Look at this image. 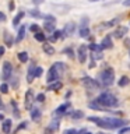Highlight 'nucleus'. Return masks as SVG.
<instances>
[{
  "mask_svg": "<svg viewBox=\"0 0 130 134\" xmlns=\"http://www.w3.org/2000/svg\"><path fill=\"white\" fill-rule=\"evenodd\" d=\"M24 35H25V27L23 25V27H20V29H18V35H17V38H15V42H17V43L23 41Z\"/></svg>",
  "mask_w": 130,
  "mask_h": 134,
  "instance_id": "obj_21",
  "label": "nucleus"
},
{
  "mask_svg": "<svg viewBox=\"0 0 130 134\" xmlns=\"http://www.w3.org/2000/svg\"><path fill=\"white\" fill-rule=\"evenodd\" d=\"M59 129V121H52V124H50L49 129H46V131H52V130H57Z\"/></svg>",
  "mask_w": 130,
  "mask_h": 134,
  "instance_id": "obj_32",
  "label": "nucleus"
},
{
  "mask_svg": "<svg viewBox=\"0 0 130 134\" xmlns=\"http://www.w3.org/2000/svg\"><path fill=\"white\" fill-rule=\"evenodd\" d=\"M88 35H90V28H88L87 25H81V27H80V36L87 38Z\"/></svg>",
  "mask_w": 130,
  "mask_h": 134,
  "instance_id": "obj_19",
  "label": "nucleus"
},
{
  "mask_svg": "<svg viewBox=\"0 0 130 134\" xmlns=\"http://www.w3.org/2000/svg\"><path fill=\"white\" fill-rule=\"evenodd\" d=\"M63 52H64L66 54H69V57H73L74 56V52H73V49H71V48H66Z\"/></svg>",
  "mask_w": 130,
  "mask_h": 134,
  "instance_id": "obj_35",
  "label": "nucleus"
},
{
  "mask_svg": "<svg viewBox=\"0 0 130 134\" xmlns=\"http://www.w3.org/2000/svg\"><path fill=\"white\" fill-rule=\"evenodd\" d=\"M70 116H71V119H81V117H84V113L81 110H74Z\"/></svg>",
  "mask_w": 130,
  "mask_h": 134,
  "instance_id": "obj_27",
  "label": "nucleus"
},
{
  "mask_svg": "<svg viewBox=\"0 0 130 134\" xmlns=\"http://www.w3.org/2000/svg\"><path fill=\"white\" fill-rule=\"evenodd\" d=\"M74 24L73 23H70V24H67L66 27H64V29H63V34H66V35H71V34H74Z\"/></svg>",
  "mask_w": 130,
  "mask_h": 134,
  "instance_id": "obj_17",
  "label": "nucleus"
},
{
  "mask_svg": "<svg viewBox=\"0 0 130 134\" xmlns=\"http://www.w3.org/2000/svg\"><path fill=\"white\" fill-rule=\"evenodd\" d=\"M4 39H6V45L7 46H13V42H14V41H13V38H11V35L8 32L4 34Z\"/></svg>",
  "mask_w": 130,
  "mask_h": 134,
  "instance_id": "obj_28",
  "label": "nucleus"
},
{
  "mask_svg": "<svg viewBox=\"0 0 130 134\" xmlns=\"http://www.w3.org/2000/svg\"><path fill=\"white\" fill-rule=\"evenodd\" d=\"M3 119H4V116L2 115V113H0V120H3Z\"/></svg>",
  "mask_w": 130,
  "mask_h": 134,
  "instance_id": "obj_48",
  "label": "nucleus"
},
{
  "mask_svg": "<svg viewBox=\"0 0 130 134\" xmlns=\"http://www.w3.org/2000/svg\"><path fill=\"white\" fill-rule=\"evenodd\" d=\"M57 78H59V73L56 71V69L52 66L49 69V71H48V75H46V81H48V84H49V82H52V81H56Z\"/></svg>",
  "mask_w": 130,
  "mask_h": 134,
  "instance_id": "obj_8",
  "label": "nucleus"
},
{
  "mask_svg": "<svg viewBox=\"0 0 130 134\" xmlns=\"http://www.w3.org/2000/svg\"><path fill=\"white\" fill-rule=\"evenodd\" d=\"M126 34H127V27H123V25H120V27H117L115 29V32H113V36L116 38V39H120V38H123Z\"/></svg>",
  "mask_w": 130,
  "mask_h": 134,
  "instance_id": "obj_9",
  "label": "nucleus"
},
{
  "mask_svg": "<svg viewBox=\"0 0 130 134\" xmlns=\"http://www.w3.org/2000/svg\"><path fill=\"white\" fill-rule=\"evenodd\" d=\"M42 49H44V52L48 54V56H53V54H55V48H53L52 45L45 43L44 46H42Z\"/></svg>",
  "mask_w": 130,
  "mask_h": 134,
  "instance_id": "obj_16",
  "label": "nucleus"
},
{
  "mask_svg": "<svg viewBox=\"0 0 130 134\" xmlns=\"http://www.w3.org/2000/svg\"><path fill=\"white\" fill-rule=\"evenodd\" d=\"M35 100H38V102H44V100H45V94H38Z\"/></svg>",
  "mask_w": 130,
  "mask_h": 134,
  "instance_id": "obj_36",
  "label": "nucleus"
},
{
  "mask_svg": "<svg viewBox=\"0 0 130 134\" xmlns=\"http://www.w3.org/2000/svg\"><path fill=\"white\" fill-rule=\"evenodd\" d=\"M95 100L104 108H116V106H119V100H117V98L115 95H112L111 92H102Z\"/></svg>",
  "mask_w": 130,
  "mask_h": 134,
  "instance_id": "obj_2",
  "label": "nucleus"
},
{
  "mask_svg": "<svg viewBox=\"0 0 130 134\" xmlns=\"http://www.w3.org/2000/svg\"><path fill=\"white\" fill-rule=\"evenodd\" d=\"M29 29H31L32 32H36V31H39V27H38L36 24H32L31 27H29Z\"/></svg>",
  "mask_w": 130,
  "mask_h": 134,
  "instance_id": "obj_38",
  "label": "nucleus"
},
{
  "mask_svg": "<svg viewBox=\"0 0 130 134\" xmlns=\"http://www.w3.org/2000/svg\"><path fill=\"white\" fill-rule=\"evenodd\" d=\"M92 67H95V62H94V60H92V59H91V63H90V69H92Z\"/></svg>",
  "mask_w": 130,
  "mask_h": 134,
  "instance_id": "obj_46",
  "label": "nucleus"
},
{
  "mask_svg": "<svg viewBox=\"0 0 130 134\" xmlns=\"http://www.w3.org/2000/svg\"><path fill=\"white\" fill-rule=\"evenodd\" d=\"M119 133H122V134H123V133H130V127H124V129H120V130H119Z\"/></svg>",
  "mask_w": 130,
  "mask_h": 134,
  "instance_id": "obj_39",
  "label": "nucleus"
},
{
  "mask_svg": "<svg viewBox=\"0 0 130 134\" xmlns=\"http://www.w3.org/2000/svg\"><path fill=\"white\" fill-rule=\"evenodd\" d=\"M42 119V113L39 109H32L31 110V120L32 121H39Z\"/></svg>",
  "mask_w": 130,
  "mask_h": 134,
  "instance_id": "obj_13",
  "label": "nucleus"
},
{
  "mask_svg": "<svg viewBox=\"0 0 130 134\" xmlns=\"http://www.w3.org/2000/svg\"><path fill=\"white\" fill-rule=\"evenodd\" d=\"M53 67L56 69V71L59 73V75H60V73H63V71L66 70V64H64V63H62V62H56V63L53 64Z\"/></svg>",
  "mask_w": 130,
  "mask_h": 134,
  "instance_id": "obj_18",
  "label": "nucleus"
},
{
  "mask_svg": "<svg viewBox=\"0 0 130 134\" xmlns=\"http://www.w3.org/2000/svg\"><path fill=\"white\" fill-rule=\"evenodd\" d=\"M64 133H66V134H69V133H77V130H74V129H69V130H66Z\"/></svg>",
  "mask_w": 130,
  "mask_h": 134,
  "instance_id": "obj_43",
  "label": "nucleus"
},
{
  "mask_svg": "<svg viewBox=\"0 0 130 134\" xmlns=\"http://www.w3.org/2000/svg\"><path fill=\"white\" fill-rule=\"evenodd\" d=\"M4 52H6V49H4L3 46H0V57H2L3 54H4Z\"/></svg>",
  "mask_w": 130,
  "mask_h": 134,
  "instance_id": "obj_44",
  "label": "nucleus"
},
{
  "mask_svg": "<svg viewBox=\"0 0 130 134\" xmlns=\"http://www.w3.org/2000/svg\"><path fill=\"white\" fill-rule=\"evenodd\" d=\"M11 123L13 121L10 119H3V123H2V130L3 133H10L11 130Z\"/></svg>",
  "mask_w": 130,
  "mask_h": 134,
  "instance_id": "obj_14",
  "label": "nucleus"
},
{
  "mask_svg": "<svg viewBox=\"0 0 130 134\" xmlns=\"http://www.w3.org/2000/svg\"><path fill=\"white\" fill-rule=\"evenodd\" d=\"M90 121L98 126V127H104L108 130H113V129H119L122 126L127 124V121L123 119H117V117H96V116H90L88 117Z\"/></svg>",
  "mask_w": 130,
  "mask_h": 134,
  "instance_id": "obj_1",
  "label": "nucleus"
},
{
  "mask_svg": "<svg viewBox=\"0 0 130 134\" xmlns=\"http://www.w3.org/2000/svg\"><path fill=\"white\" fill-rule=\"evenodd\" d=\"M23 129H27V121H23V123L17 127V131H20V130H23Z\"/></svg>",
  "mask_w": 130,
  "mask_h": 134,
  "instance_id": "obj_37",
  "label": "nucleus"
},
{
  "mask_svg": "<svg viewBox=\"0 0 130 134\" xmlns=\"http://www.w3.org/2000/svg\"><path fill=\"white\" fill-rule=\"evenodd\" d=\"M29 14H31L32 17H38V18H41V17H44V15H42L39 11H38V10H31V11H29Z\"/></svg>",
  "mask_w": 130,
  "mask_h": 134,
  "instance_id": "obj_34",
  "label": "nucleus"
},
{
  "mask_svg": "<svg viewBox=\"0 0 130 134\" xmlns=\"http://www.w3.org/2000/svg\"><path fill=\"white\" fill-rule=\"evenodd\" d=\"M90 2H98V0H90Z\"/></svg>",
  "mask_w": 130,
  "mask_h": 134,
  "instance_id": "obj_50",
  "label": "nucleus"
},
{
  "mask_svg": "<svg viewBox=\"0 0 130 134\" xmlns=\"http://www.w3.org/2000/svg\"><path fill=\"white\" fill-rule=\"evenodd\" d=\"M34 38L38 41V42H45L46 39V35L44 32H39V31H36V32H34Z\"/></svg>",
  "mask_w": 130,
  "mask_h": 134,
  "instance_id": "obj_20",
  "label": "nucleus"
},
{
  "mask_svg": "<svg viewBox=\"0 0 130 134\" xmlns=\"http://www.w3.org/2000/svg\"><path fill=\"white\" fill-rule=\"evenodd\" d=\"M62 87H63V84L59 81V80H56V81H52V82L48 84V90H50V91H57V90H60Z\"/></svg>",
  "mask_w": 130,
  "mask_h": 134,
  "instance_id": "obj_12",
  "label": "nucleus"
},
{
  "mask_svg": "<svg viewBox=\"0 0 130 134\" xmlns=\"http://www.w3.org/2000/svg\"><path fill=\"white\" fill-rule=\"evenodd\" d=\"M88 48H90L91 49V52H101V50H102V49H101V46L99 45H96V43H91L90 46H88Z\"/></svg>",
  "mask_w": 130,
  "mask_h": 134,
  "instance_id": "obj_30",
  "label": "nucleus"
},
{
  "mask_svg": "<svg viewBox=\"0 0 130 134\" xmlns=\"http://www.w3.org/2000/svg\"><path fill=\"white\" fill-rule=\"evenodd\" d=\"M45 18H46V20H49V21H53V23L56 21V20H55V17H52V15H45Z\"/></svg>",
  "mask_w": 130,
  "mask_h": 134,
  "instance_id": "obj_42",
  "label": "nucleus"
},
{
  "mask_svg": "<svg viewBox=\"0 0 130 134\" xmlns=\"http://www.w3.org/2000/svg\"><path fill=\"white\" fill-rule=\"evenodd\" d=\"M18 60L21 63H27L28 62V53L27 52H20L18 53Z\"/></svg>",
  "mask_w": 130,
  "mask_h": 134,
  "instance_id": "obj_26",
  "label": "nucleus"
},
{
  "mask_svg": "<svg viewBox=\"0 0 130 134\" xmlns=\"http://www.w3.org/2000/svg\"><path fill=\"white\" fill-rule=\"evenodd\" d=\"M99 46H101V49H112L113 43H112V38H111V35L104 36V39H102V42H101Z\"/></svg>",
  "mask_w": 130,
  "mask_h": 134,
  "instance_id": "obj_10",
  "label": "nucleus"
},
{
  "mask_svg": "<svg viewBox=\"0 0 130 134\" xmlns=\"http://www.w3.org/2000/svg\"><path fill=\"white\" fill-rule=\"evenodd\" d=\"M42 73H44V70H42V67H35V70H34V75H35V78H38V77H41L42 75Z\"/></svg>",
  "mask_w": 130,
  "mask_h": 134,
  "instance_id": "obj_31",
  "label": "nucleus"
},
{
  "mask_svg": "<svg viewBox=\"0 0 130 134\" xmlns=\"http://www.w3.org/2000/svg\"><path fill=\"white\" fill-rule=\"evenodd\" d=\"M3 108V103H2V100H0V109H2Z\"/></svg>",
  "mask_w": 130,
  "mask_h": 134,
  "instance_id": "obj_49",
  "label": "nucleus"
},
{
  "mask_svg": "<svg viewBox=\"0 0 130 134\" xmlns=\"http://www.w3.org/2000/svg\"><path fill=\"white\" fill-rule=\"evenodd\" d=\"M3 21H6V15H4L3 13L0 11V23H3Z\"/></svg>",
  "mask_w": 130,
  "mask_h": 134,
  "instance_id": "obj_41",
  "label": "nucleus"
},
{
  "mask_svg": "<svg viewBox=\"0 0 130 134\" xmlns=\"http://www.w3.org/2000/svg\"><path fill=\"white\" fill-rule=\"evenodd\" d=\"M123 6H127V7H130V0H124V2H123Z\"/></svg>",
  "mask_w": 130,
  "mask_h": 134,
  "instance_id": "obj_45",
  "label": "nucleus"
},
{
  "mask_svg": "<svg viewBox=\"0 0 130 134\" xmlns=\"http://www.w3.org/2000/svg\"><path fill=\"white\" fill-rule=\"evenodd\" d=\"M70 109V103H63V105H60L56 110H55V113L53 115L55 116H62V115H64V113H67V110Z\"/></svg>",
  "mask_w": 130,
  "mask_h": 134,
  "instance_id": "obj_11",
  "label": "nucleus"
},
{
  "mask_svg": "<svg viewBox=\"0 0 130 134\" xmlns=\"http://www.w3.org/2000/svg\"><path fill=\"white\" fill-rule=\"evenodd\" d=\"M14 7H15V4H14V2L11 0V2H10V4H8V8H10V10L13 11V10H14Z\"/></svg>",
  "mask_w": 130,
  "mask_h": 134,
  "instance_id": "obj_40",
  "label": "nucleus"
},
{
  "mask_svg": "<svg viewBox=\"0 0 130 134\" xmlns=\"http://www.w3.org/2000/svg\"><path fill=\"white\" fill-rule=\"evenodd\" d=\"M62 34H63L62 31H57V29H53V35L50 36L49 39L52 41V42H55V41H57L59 38H62Z\"/></svg>",
  "mask_w": 130,
  "mask_h": 134,
  "instance_id": "obj_23",
  "label": "nucleus"
},
{
  "mask_svg": "<svg viewBox=\"0 0 130 134\" xmlns=\"http://www.w3.org/2000/svg\"><path fill=\"white\" fill-rule=\"evenodd\" d=\"M25 15V13L24 11H21V13H18V14H17L14 18H13V25H14V27H17V25L20 24V21H21V18H23V17Z\"/></svg>",
  "mask_w": 130,
  "mask_h": 134,
  "instance_id": "obj_22",
  "label": "nucleus"
},
{
  "mask_svg": "<svg viewBox=\"0 0 130 134\" xmlns=\"http://www.w3.org/2000/svg\"><path fill=\"white\" fill-rule=\"evenodd\" d=\"M42 2H44V0H34V3H35V4H39V3H42Z\"/></svg>",
  "mask_w": 130,
  "mask_h": 134,
  "instance_id": "obj_47",
  "label": "nucleus"
},
{
  "mask_svg": "<svg viewBox=\"0 0 130 134\" xmlns=\"http://www.w3.org/2000/svg\"><path fill=\"white\" fill-rule=\"evenodd\" d=\"M101 81H102V84L105 87L112 85V84L115 82V70L111 69V67L106 70H104L102 73H101Z\"/></svg>",
  "mask_w": 130,
  "mask_h": 134,
  "instance_id": "obj_3",
  "label": "nucleus"
},
{
  "mask_svg": "<svg viewBox=\"0 0 130 134\" xmlns=\"http://www.w3.org/2000/svg\"><path fill=\"white\" fill-rule=\"evenodd\" d=\"M88 108H91V109H96V110H99V109H104V106H101V105L96 102V100H94V102H91V103H88Z\"/></svg>",
  "mask_w": 130,
  "mask_h": 134,
  "instance_id": "obj_29",
  "label": "nucleus"
},
{
  "mask_svg": "<svg viewBox=\"0 0 130 134\" xmlns=\"http://www.w3.org/2000/svg\"><path fill=\"white\" fill-rule=\"evenodd\" d=\"M11 73H13V66L10 62H4L3 67H2V80L3 81H7V80L11 78Z\"/></svg>",
  "mask_w": 130,
  "mask_h": 134,
  "instance_id": "obj_4",
  "label": "nucleus"
},
{
  "mask_svg": "<svg viewBox=\"0 0 130 134\" xmlns=\"http://www.w3.org/2000/svg\"><path fill=\"white\" fill-rule=\"evenodd\" d=\"M81 84L87 88V90H98L99 88V82L94 78H90V77L81 78Z\"/></svg>",
  "mask_w": 130,
  "mask_h": 134,
  "instance_id": "obj_5",
  "label": "nucleus"
},
{
  "mask_svg": "<svg viewBox=\"0 0 130 134\" xmlns=\"http://www.w3.org/2000/svg\"><path fill=\"white\" fill-rule=\"evenodd\" d=\"M0 92H2V94H7L8 92V85L6 82H3L2 85H0Z\"/></svg>",
  "mask_w": 130,
  "mask_h": 134,
  "instance_id": "obj_33",
  "label": "nucleus"
},
{
  "mask_svg": "<svg viewBox=\"0 0 130 134\" xmlns=\"http://www.w3.org/2000/svg\"><path fill=\"white\" fill-rule=\"evenodd\" d=\"M129 82H130V78L129 77H126V75H123L120 80H119V87H126V85H129Z\"/></svg>",
  "mask_w": 130,
  "mask_h": 134,
  "instance_id": "obj_25",
  "label": "nucleus"
},
{
  "mask_svg": "<svg viewBox=\"0 0 130 134\" xmlns=\"http://www.w3.org/2000/svg\"><path fill=\"white\" fill-rule=\"evenodd\" d=\"M77 56H78V62L81 63H85V60H87V46L85 45H81L78 48V50H77Z\"/></svg>",
  "mask_w": 130,
  "mask_h": 134,
  "instance_id": "obj_7",
  "label": "nucleus"
},
{
  "mask_svg": "<svg viewBox=\"0 0 130 134\" xmlns=\"http://www.w3.org/2000/svg\"><path fill=\"white\" fill-rule=\"evenodd\" d=\"M34 70H35V63H31V66L28 67V75H27V81L28 82H32L35 75H34Z\"/></svg>",
  "mask_w": 130,
  "mask_h": 134,
  "instance_id": "obj_15",
  "label": "nucleus"
},
{
  "mask_svg": "<svg viewBox=\"0 0 130 134\" xmlns=\"http://www.w3.org/2000/svg\"><path fill=\"white\" fill-rule=\"evenodd\" d=\"M44 28H45L48 32H53V29H55V23H53V21H50V23H48V21H46V23L44 24Z\"/></svg>",
  "mask_w": 130,
  "mask_h": 134,
  "instance_id": "obj_24",
  "label": "nucleus"
},
{
  "mask_svg": "<svg viewBox=\"0 0 130 134\" xmlns=\"http://www.w3.org/2000/svg\"><path fill=\"white\" fill-rule=\"evenodd\" d=\"M34 100H35V98H34V92H32V90H28L27 94H25V98H24V105H25V108H27V109H31Z\"/></svg>",
  "mask_w": 130,
  "mask_h": 134,
  "instance_id": "obj_6",
  "label": "nucleus"
}]
</instances>
